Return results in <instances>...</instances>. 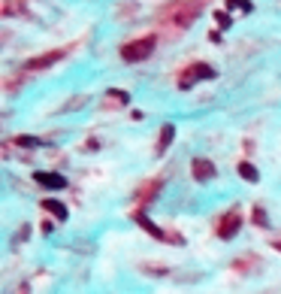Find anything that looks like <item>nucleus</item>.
<instances>
[{
    "mask_svg": "<svg viewBox=\"0 0 281 294\" xmlns=\"http://www.w3.org/2000/svg\"><path fill=\"white\" fill-rule=\"evenodd\" d=\"M190 173H194V179H200V182H209V179H212L218 170H215V164L209 161V158H194V161H190Z\"/></svg>",
    "mask_w": 281,
    "mask_h": 294,
    "instance_id": "7ed1b4c3",
    "label": "nucleus"
},
{
    "mask_svg": "<svg viewBox=\"0 0 281 294\" xmlns=\"http://www.w3.org/2000/svg\"><path fill=\"white\" fill-rule=\"evenodd\" d=\"M64 58V52L58 49V52H48V55H40V58H30L27 64H24V70H46V67H51V64H58Z\"/></svg>",
    "mask_w": 281,
    "mask_h": 294,
    "instance_id": "423d86ee",
    "label": "nucleus"
},
{
    "mask_svg": "<svg viewBox=\"0 0 281 294\" xmlns=\"http://www.w3.org/2000/svg\"><path fill=\"white\" fill-rule=\"evenodd\" d=\"M154 46H157V37H142V40H133V43H127V46H121V61H127V64L145 61V58H151Z\"/></svg>",
    "mask_w": 281,
    "mask_h": 294,
    "instance_id": "f257e3e1",
    "label": "nucleus"
},
{
    "mask_svg": "<svg viewBox=\"0 0 281 294\" xmlns=\"http://www.w3.org/2000/svg\"><path fill=\"white\" fill-rule=\"evenodd\" d=\"M242 228V215L239 213H227V218L221 221V228H218V237L221 240H233Z\"/></svg>",
    "mask_w": 281,
    "mask_h": 294,
    "instance_id": "20e7f679",
    "label": "nucleus"
},
{
    "mask_svg": "<svg viewBox=\"0 0 281 294\" xmlns=\"http://www.w3.org/2000/svg\"><path fill=\"white\" fill-rule=\"evenodd\" d=\"M136 224H139V228H145V231H148V234H151L154 240H161V243H169V237H166V234H164L161 228H157V224H154V221H151L148 215H142V213H136Z\"/></svg>",
    "mask_w": 281,
    "mask_h": 294,
    "instance_id": "6e6552de",
    "label": "nucleus"
},
{
    "mask_svg": "<svg viewBox=\"0 0 281 294\" xmlns=\"http://www.w3.org/2000/svg\"><path fill=\"white\" fill-rule=\"evenodd\" d=\"M33 179H37L40 185H46V188H55V191H64L67 188V179L61 176V173H33Z\"/></svg>",
    "mask_w": 281,
    "mask_h": 294,
    "instance_id": "0eeeda50",
    "label": "nucleus"
},
{
    "mask_svg": "<svg viewBox=\"0 0 281 294\" xmlns=\"http://www.w3.org/2000/svg\"><path fill=\"white\" fill-rule=\"evenodd\" d=\"M43 210H46V213H51L55 218H61V221L67 218V206H64L61 200H55V197H46V200H43Z\"/></svg>",
    "mask_w": 281,
    "mask_h": 294,
    "instance_id": "1a4fd4ad",
    "label": "nucleus"
},
{
    "mask_svg": "<svg viewBox=\"0 0 281 294\" xmlns=\"http://www.w3.org/2000/svg\"><path fill=\"white\" fill-rule=\"evenodd\" d=\"M197 15H200V6H197V3H187V6H179V9H175V12H172V25H175V27H187L190 22H194V19H197Z\"/></svg>",
    "mask_w": 281,
    "mask_h": 294,
    "instance_id": "39448f33",
    "label": "nucleus"
},
{
    "mask_svg": "<svg viewBox=\"0 0 281 294\" xmlns=\"http://www.w3.org/2000/svg\"><path fill=\"white\" fill-rule=\"evenodd\" d=\"M227 6H230V9H242V12H248V9H251L248 0H227Z\"/></svg>",
    "mask_w": 281,
    "mask_h": 294,
    "instance_id": "ddd939ff",
    "label": "nucleus"
},
{
    "mask_svg": "<svg viewBox=\"0 0 281 294\" xmlns=\"http://www.w3.org/2000/svg\"><path fill=\"white\" fill-rule=\"evenodd\" d=\"M254 218H257V224H269L266 213H263V210H260V206H257V210H254Z\"/></svg>",
    "mask_w": 281,
    "mask_h": 294,
    "instance_id": "4468645a",
    "label": "nucleus"
},
{
    "mask_svg": "<svg viewBox=\"0 0 281 294\" xmlns=\"http://www.w3.org/2000/svg\"><path fill=\"white\" fill-rule=\"evenodd\" d=\"M236 170H239V176H242L245 182H257V179H260V173H257V167H254V164H248V161H242V164H239Z\"/></svg>",
    "mask_w": 281,
    "mask_h": 294,
    "instance_id": "9b49d317",
    "label": "nucleus"
},
{
    "mask_svg": "<svg viewBox=\"0 0 281 294\" xmlns=\"http://www.w3.org/2000/svg\"><path fill=\"white\" fill-rule=\"evenodd\" d=\"M218 76V70L215 67H209V64H190L187 70L182 73V88H190V85H197V82H203V79H215Z\"/></svg>",
    "mask_w": 281,
    "mask_h": 294,
    "instance_id": "f03ea898",
    "label": "nucleus"
},
{
    "mask_svg": "<svg viewBox=\"0 0 281 294\" xmlns=\"http://www.w3.org/2000/svg\"><path fill=\"white\" fill-rule=\"evenodd\" d=\"M172 136H175V128H172V125H164V128H161V140H157V155H164V152L169 149Z\"/></svg>",
    "mask_w": 281,
    "mask_h": 294,
    "instance_id": "9d476101",
    "label": "nucleus"
},
{
    "mask_svg": "<svg viewBox=\"0 0 281 294\" xmlns=\"http://www.w3.org/2000/svg\"><path fill=\"white\" fill-rule=\"evenodd\" d=\"M15 143H19V146H27V149H33V146H43V140H37V136H19Z\"/></svg>",
    "mask_w": 281,
    "mask_h": 294,
    "instance_id": "f8f14e48",
    "label": "nucleus"
},
{
    "mask_svg": "<svg viewBox=\"0 0 281 294\" xmlns=\"http://www.w3.org/2000/svg\"><path fill=\"white\" fill-rule=\"evenodd\" d=\"M218 25H221V27H230V15L221 12V15H218Z\"/></svg>",
    "mask_w": 281,
    "mask_h": 294,
    "instance_id": "2eb2a0df",
    "label": "nucleus"
}]
</instances>
